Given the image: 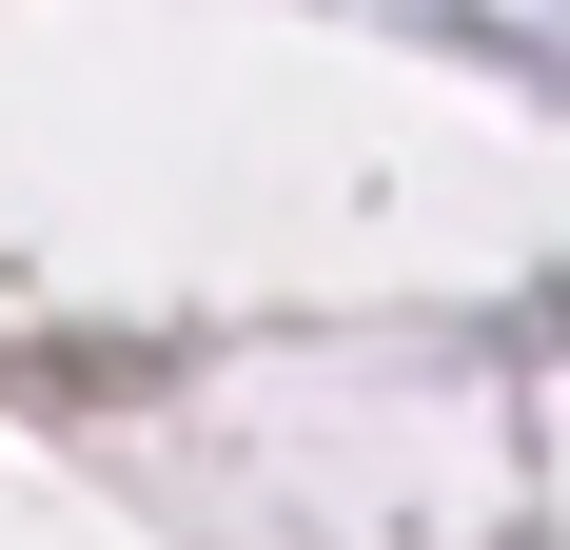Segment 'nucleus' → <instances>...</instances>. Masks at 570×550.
I'll use <instances>...</instances> for the list:
<instances>
[]
</instances>
